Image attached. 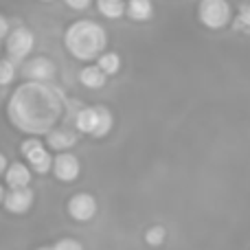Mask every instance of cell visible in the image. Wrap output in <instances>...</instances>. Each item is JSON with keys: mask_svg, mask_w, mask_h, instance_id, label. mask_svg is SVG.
<instances>
[{"mask_svg": "<svg viewBox=\"0 0 250 250\" xmlns=\"http://www.w3.org/2000/svg\"><path fill=\"white\" fill-rule=\"evenodd\" d=\"M22 154H24V158L29 160L31 169L38 173H46L53 169V158L51 154L46 151V147L42 145V143L38 141V138H26L24 143H22Z\"/></svg>", "mask_w": 250, "mask_h": 250, "instance_id": "277c9868", "label": "cell"}, {"mask_svg": "<svg viewBox=\"0 0 250 250\" xmlns=\"http://www.w3.org/2000/svg\"><path fill=\"white\" fill-rule=\"evenodd\" d=\"M97 66L101 68V73L108 77V75H117L119 68H121V57L117 55V53H110L105 51L104 55H99V60H97Z\"/></svg>", "mask_w": 250, "mask_h": 250, "instance_id": "5bb4252c", "label": "cell"}, {"mask_svg": "<svg viewBox=\"0 0 250 250\" xmlns=\"http://www.w3.org/2000/svg\"><path fill=\"white\" fill-rule=\"evenodd\" d=\"M42 2H51V0H42Z\"/></svg>", "mask_w": 250, "mask_h": 250, "instance_id": "cb8c5ba5", "label": "cell"}, {"mask_svg": "<svg viewBox=\"0 0 250 250\" xmlns=\"http://www.w3.org/2000/svg\"><path fill=\"white\" fill-rule=\"evenodd\" d=\"M125 13L134 22H147L154 16V4H151V0H129L125 4Z\"/></svg>", "mask_w": 250, "mask_h": 250, "instance_id": "8fae6325", "label": "cell"}, {"mask_svg": "<svg viewBox=\"0 0 250 250\" xmlns=\"http://www.w3.org/2000/svg\"><path fill=\"white\" fill-rule=\"evenodd\" d=\"M66 2V7H70V9H86L88 4H90V0H64Z\"/></svg>", "mask_w": 250, "mask_h": 250, "instance_id": "d6986e66", "label": "cell"}, {"mask_svg": "<svg viewBox=\"0 0 250 250\" xmlns=\"http://www.w3.org/2000/svg\"><path fill=\"white\" fill-rule=\"evenodd\" d=\"M16 77V64L11 60H0V86H7Z\"/></svg>", "mask_w": 250, "mask_h": 250, "instance_id": "2e32d148", "label": "cell"}, {"mask_svg": "<svg viewBox=\"0 0 250 250\" xmlns=\"http://www.w3.org/2000/svg\"><path fill=\"white\" fill-rule=\"evenodd\" d=\"M4 182H7L9 189H26L31 182V171L26 165L22 163H13L7 167L4 171Z\"/></svg>", "mask_w": 250, "mask_h": 250, "instance_id": "30bf717a", "label": "cell"}, {"mask_svg": "<svg viewBox=\"0 0 250 250\" xmlns=\"http://www.w3.org/2000/svg\"><path fill=\"white\" fill-rule=\"evenodd\" d=\"M97 7L110 20H117L125 13V2L123 0H97Z\"/></svg>", "mask_w": 250, "mask_h": 250, "instance_id": "9a60e30c", "label": "cell"}, {"mask_svg": "<svg viewBox=\"0 0 250 250\" xmlns=\"http://www.w3.org/2000/svg\"><path fill=\"white\" fill-rule=\"evenodd\" d=\"M68 215L77 222H90L97 215V200L90 193H77L68 200Z\"/></svg>", "mask_w": 250, "mask_h": 250, "instance_id": "8992f818", "label": "cell"}, {"mask_svg": "<svg viewBox=\"0 0 250 250\" xmlns=\"http://www.w3.org/2000/svg\"><path fill=\"white\" fill-rule=\"evenodd\" d=\"M165 237H167V230H165L163 226H151L145 233V242L149 244V246H160V244L165 242Z\"/></svg>", "mask_w": 250, "mask_h": 250, "instance_id": "e0dca14e", "label": "cell"}, {"mask_svg": "<svg viewBox=\"0 0 250 250\" xmlns=\"http://www.w3.org/2000/svg\"><path fill=\"white\" fill-rule=\"evenodd\" d=\"M40 250H53V248H40Z\"/></svg>", "mask_w": 250, "mask_h": 250, "instance_id": "603a6c76", "label": "cell"}, {"mask_svg": "<svg viewBox=\"0 0 250 250\" xmlns=\"http://www.w3.org/2000/svg\"><path fill=\"white\" fill-rule=\"evenodd\" d=\"M4 195H7V193H4V189L0 187V202H4Z\"/></svg>", "mask_w": 250, "mask_h": 250, "instance_id": "7402d4cb", "label": "cell"}, {"mask_svg": "<svg viewBox=\"0 0 250 250\" xmlns=\"http://www.w3.org/2000/svg\"><path fill=\"white\" fill-rule=\"evenodd\" d=\"M53 250H83V246L77 242V239L66 237V239H60V242L53 246Z\"/></svg>", "mask_w": 250, "mask_h": 250, "instance_id": "ac0fdd59", "label": "cell"}, {"mask_svg": "<svg viewBox=\"0 0 250 250\" xmlns=\"http://www.w3.org/2000/svg\"><path fill=\"white\" fill-rule=\"evenodd\" d=\"M53 173H55L57 180L62 182H73L79 178V171H82V165H79V158L75 154H57L53 158Z\"/></svg>", "mask_w": 250, "mask_h": 250, "instance_id": "52a82bcc", "label": "cell"}, {"mask_svg": "<svg viewBox=\"0 0 250 250\" xmlns=\"http://www.w3.org/2000/svg\"><path fill=\"white\" fill-rule=\"evenodd\" d=\"M75 143H77V136H75L73 132H68V129H55V132L48 136V145H51L53 149H68Z\"/></svg>", "mask_w": 250, "mask_h": 250, "instance_id": "4fadbf2b", "label": "cell"}, {"mask_svg": "<svg viewBox=\"0 0 250 250\" xmlns=\"http://www.w3.org/2000/svg\"><path fill=\"white\" fill-rule=\"evenodd\" d=\"M2 171H7V158L0 154V176H2Z\"/></svg>", "mask_w": 250, "mask_h": 250, "instance_id": "44dd1931", "label": "cell"}, {"mask_svg": "<svg viewBox=\"0 0 250 250\" xmlns=\"http://www.w3.org/2000/svg\"><path fill=\"white\" fill-rule=\"evenodd\" d=\"M75 125L79 132L90 136H105L112 129V114L108 108H83L75 117Z\"/></svg>", "mask_w": 250, "mask_h": 250, "instance_id": "7a4b0ae2", "label": "cell"}, {"mask_svg": "<svg viewBox=\"0 0 250 250\" xmlns=\"http://www.w3.org/2000/svg\"><path fill=\"white\" fill-rule=\"evenodd\" d=\"M22 75L29 79H35V82H46V79H51L55 75V64L48 57H35V60L24 64Z\"/></svg>", "mask_w": 250, "mask_h": 250, "instance_id": "9c48e42d", "label": "cell"}, {"mask_svg": "<svg viewBox=\"0 0 250 250\" xmlns=\"http://www.w3.org/2000/svg\"><path fill=\"white\" fill-rule=\"evenodd\" d=\"M198 18L208 29H222L230 20V4L226 0H202L198 7Z\"/></svg>", "mask_w": 250, "mask_h": 250, "instance_id": "3957f363", "label": "cell"}, {"mask_svg": "<svg viewBox=\"0 0 250 250\" xmlns=\"http://www.w3.org/2000/svg\"><path fill=\"white\" fill-rule=\"evenodd\" d=\"M4 208L13 215H24L31 207H33V191L26 187V189H11L4 195Z\"/></svg>", "mask_w": 250, "mask_h": 250, "instance_id": "ba28073f", "label": "cell"}, {"mask_svg": "<svg viewBox=\"0 0 250 250\" xmlns=\"http://www.w3.org/2000/svg\"><path fill=\"white\" fill-rule=\"evenodd\" d=\"M7 20H4V18L2 16H0V40H2L4 38V35H7Z\"/></svg>", "mask_w": 250, "mask_h": 250, "instance_id": "ffe728a7", "label": "cell"}, {"mask_svg": "<svg viewBox=\"0 0 250 250\" xmlns=\"http://www.w3.org/2000/svg\"><path fill=\"white\" fill-rule=\"evenodd\" d=\"M31 48H33V33L24 26H20V29L11 31L7 35V60H11L13 64L24 60L31 53Z\"/></svg>", "mask_w": 250, "mask_h": 250, "instance_id": "5b68a950", "label": "cell"}, {"mask_svg": "<svg viewBox=\"0 0 250 250\" xmlns=\"http://www.w3.org/2000/svg\"><path fill=\"white\" fill-rule=\"evenodd\" d=\"M64 44L70 55L77 60H99V55H104L105 46H108V33L95 20H77L66 31Z\"/></svg>", "mask_w": 250, "mask_h": 250, "instance_id": "6da1fadb", "label": "cell"}, {"mask_svg": "<svg viewBox=\"0 0 250 250\" xmlns=\"http://www.w3.org/2000/svg\"><path fill=\"white\" fill-rule=\"evenodd\" d=\"M79 79H82V83L86 88H90V90H99L105 83V75L101 73L99 66H86V68L79 73Z\"/></svg>", "mask_w": 250, "mask_h": 250, "instance_id": "7c38bea8", "label": "cell"}]
</instances>
